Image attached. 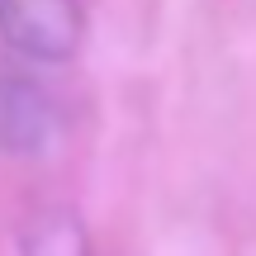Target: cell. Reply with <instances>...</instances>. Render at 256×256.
Wrapping results in <instances>:
<instances>
[{
    "mask_svg": "<svg viewBox=\"0 0 256 256\" xmlns=\"http://www.w3.org/2000/svg\"><path fill=\"white\" fill-rule=\"evenodd\" d=\"M86 38L81 0H0V43L28 62H66Z\"/></svg>",
    "mask_w": 256,
    "mask_h": 256,
    "instance_id": "1",
    "label": "cell"
},
{
    "mask_svg": "<svg viewBox=\"0 0 256 256\" xmlns=\"http://www.w3.org/2000/svg\"><path fill=\"white\" fill-rule=\"evenodd\" d=\"M52 133H57L52 95L24 76H5L0 81V147L14 156H28V152H43Z\"/></svg>",
    "mask_w": 256,
    "mask_h": 256,
    "instance_id": "2",
    "label": "cell"
},
{
    "mask_svg": "<svg viewBox=\"0 0 256 256\" xmlns=\"http://www.w3.org/2000/svg\"><path fill=\"white\" fill-rule=\"evenodd\" d=\"M24 256H90L86 223L72 209H43L24 232Z\"/></svg>",
    "mask_w": 256,
    "mask_h": 256,
    "instance_id": "3",
    "label": "cell"
}]
</instances>
